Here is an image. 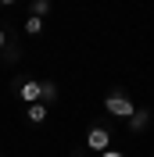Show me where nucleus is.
<instances>
[{"instance_id":"nucleus-12","label":"nucleus","mask_w":154,"mask_h":157,"mask_svg":"<svg viewBox=\"0 0 154 157\" xmlns=\"http://www.w3.org/2000/svg\"><path fill=\"white\" fill-rule=\"evenodd\" d=\"M0 4H14V0H0Z\"/></svg>"},{"instance_id":"nucleus-1","label":"nucleus","mask_w":154,"mask_h":157,"mask_svg":"<svg viewBox=\"0 0 154 157\" xmlns=\"http://www.w3.org/2000/svg\"><path fill=\"white\" fill-rule=\"evenodd\" d=\"M104 111L111 118H125V121H129V118L136 114V100L129 97L125 89H111V93L104 97Z\"/></svg>"},{"instance_id":"nucleus-3","label":"nucleus","mask_w":154,"mask_h":157,"mask_svg":"<svg viewBox=\"0 0 154 157\" xmlns=\"http://www.w3.org/2000/svg\"><path fill=\"white\" fill-rule=\"evenodd\" d=\"M111 147V128L107 125H90V132H86V150H93V154H104V150Z\"/></svg>"},{"instance_id":"nucleus-5","label":"nucleus","mask_w":154,"mask_h":157,"mask_svg":"<svg viewBox=\"0 0 154 157\" xmlns=\"http://www.w3.org/2000/svg\"><path fill=\"white\" fill-rule=\"evenodd\" d=\"M47 114H50V107L43 104V100H39V104H29V107H25V118H29V125H43V121H47Z\"/></svg>"},{"instance_id":"nucleus-4","label":"nucleus","mask_w":154,"mask_h":157,"mask_svg":"<svg viewBox=\"0 0 154 157\" xmlns=\"http://www.w3.org/2000/svg\"><path fill=\"white\" fill-rule=\"evenodd\" d=\"M147 125H151V111H147V107H136V114L129 118V132L140 136V132H147Z\"/></svg>"},{"instance_id":"nucleus-7","label":"nucleus","mask_w":154,"mask_h":157,"mask_svg":"<svg viewBox=\"0 0 154 157\" xmlns=\"http://www.w3.org/2000/svg\"><path fill=\"white\" fill-rule=\"evenodd\" d=\"M22 32H25V36H39V32H43V18L29 14V18H25V25H22Z\"/></svg>"},{"instance_id":"nucleus-10","label":"nucleus","mask_w":154,"mask_h":157,"mask_svg":"<svg viewBox=\"0 0 154 157\" xmlns=\"http://www.w3.org/2000/svg\"><path fill=\"white\" fill-rule=\"evenodd\" d=\"M97 157H125V154H118V150H115V147H107V150H104V154H97Z\"/></svg>"},{"instance_id":"nucleus-8","label":"nucleus","mask_w":154,"mask_h":157,"mask_svg":"<svg viewBox=\"0 0 154 157\" xmlns=\"http://www.w3.org/2000/svg\"><path fill=\"white\" fill-rule=\"evenodd\" d=\"M29 14H36V18H47V14H50V0H32V4H29Z\"/></svg>"},{"instance_id":"nucleus-2","label":"nucleus","mask_w":154,"mask_h":157,"mask_svg":"<svg viewBox=\"0 0 154 157\" xmlns=\"http://www.w3.org/2000/svg\"><path fill=\"white\" fill-rule=\"evenodd\" d=\"M14 93H18V100L29 107V104H39V97H43V82L39 78H18L14 82Z\"/></svg>"},{"instance_id":"nucleus-11","label":"nucleus","mask_w":154,"mask_h":157,"mask_svg":"<svg viewBox=\"0 0 154 157\" xmlns=\"http://www.w3.org/2000/svg\"><path fill=\"white\" fill-rule=\"evenodd\" d=\"M0 50H7V32L0 29Z\"/></svg>"},{"instance_id":"nucleus-6","label":"nucleus","mask_w":154,"mask_h":157,"mask_svg":"<svg viewBox=\"0 0 154 157\" xmlns=\"http://www.w3.org/2000/svg\"><path fill=\"white\" fill-rule=\"evenodd\" d=\"M43 104H47V107H54V104H58L61 100V93H58V82H43Z\"/></svg>"},{"instance_id":"nucleus-9","label":"nucleus","mask_w":154,"mask_h":157,"mask_svg":"<svg viewBox=\"0 0 154 157\" xmlns=\"http://www.w3.org/2000/svg\"><path fill=\"white\" fill-rule=\"evenodd\" d=\"M18 54H22V50H18V47H14V43H11V47H7V50H4V61H18Z\"/></svg>"},{"instance_id":"nucleus-13","label":"nucleus","mask_w":154,"mask_h":157,"mask_svg":"<svg viewBox=\"0 0 154 157\" xmlns=\"http://www.w3.org/2000/svg\"><path fill=\"white\" fill-rule=\"evenodd\" d=\"M0 157H4V154H0Z\"/></svg>"}]
</instances>
